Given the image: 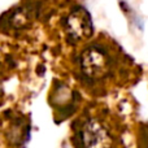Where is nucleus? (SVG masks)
I'll use <instances>...</instances> for the list:
<instances>
[{
	"mask_svg": "<svg viewBox=\"0 0 148 148\" xmlns=\"http://www.w3.org/2000/svg\"><path fill=\"white\" fill-rule=\"evenodd\" d=\"M125 59V53L113 42L87 43L75 57L77 75L84 86L105 91L122 82L125 68H129Z\"/></svg>",
	"mask_w": 148,
	"mask_h": 148,
	"instance_id": "nucleus-1",
	"label": "nucleus"
},
{
	"mask_svg": "<svg viewBox=\"0 0 148 148\" xmlns=\"http://www.w3.org/2000/svg\"><path fill=\"white\" fill-rule=\"evenodd\" d=\"M75 148H120L121 136L112 114L95 109L78 118L74 126Z\"/></svg>",
	"mask_w": 148,
	"mask_h": 148,
	"instance_id": "nucleus-2",
	"label": "nucleus"
},
{
	"mask_svg": "<svg viewBox=\"0 0 148 148\" xmlns=\"http://www.w3.org/2000/svg\"><path fill=\"white\" fill-rule=\"evenodd\" d=\"M65 34L69 43L78 44L82 40H86L92 34V26L90 17L86 10L82 8H75L70 14L66 16L64 21Z\"/></svg>",
	"mask_w": 148,
	"mask_h": 148,
	"instance_id": "nucleus-3",
	"label": "nucleus"
}]
</instances>
